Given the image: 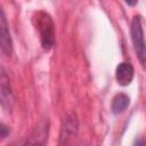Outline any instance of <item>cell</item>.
I'll return each instance as SVG.
<instances>
[{
    "mask_svg": "<svg viewBox=\"0 0 146 146\" xmlns=\"http://www.w3.org/2000/svg\"><path fill=\"white\" fill-rule=\"evenodd\" d=\"M130 35H131V41L133 44L136 56L140 65L144 68H146V41H145L143 25H141V17L139 15L133 16L131 21Z\"/></svg>",
    "mask_w": 146,
    "mask_h": 146,
    "instance_id": "obj_2",
    "label": "cell"
},
{
    "mask_svg": "<svg viewBox=\"0 0 146 146\" xmlns=\"http://www.w3.org/2000/svg\"><path fill=\"white\" fill-rule=\"evenodd\" d=\"M33 24L40 34L41 46L44 50H49L55 46V24L51 16L44 11L39 10L33 16Z\"/></svg>",
    "mask_w": 146,
    "mask_h": 146,
    "instance_id": "obj_1",
    "label": "cell"
},
{
    "mask_svg": "<svg viewBox=\"0 0 146 146\" xmlns=\"http://www.w3.org/2000/svg\"><path fill=\"white\" fill-rule=\"evenodd\" d=\"M135 145H146V140L145 139H136L133 141Z\"/></svg>",
    "mask_w": 146,
    "mask_h": 146,
    "instance_id": "obj_10",
    "label": "cell"
},
{
    "mask_svg": "<svg viewBox=\"0 0 146 146\" xmlns=\"http://www.w3.org/2000/svg\"><path fill=\"white\" fill-rule=\"evenodd\" d=\"M8 133H9L8 127H6L3 123H1V127H0V137H1V139H5Z\"/></svg>",
    "mask_w": 146,
    "mask_h": 146,
    "instance_id": "obj_9",
    "label": "cell"
},
{
    "mask_svg": "<svg viewBox=\"0 0 146 146\" xmlns=\"http://www.w3.org/2000/svg\"><path fill=\"white\" fill-rule=\"evenodd\" d=\"M48 121H41L34 129V131L31 133L30 139L26 140V144H36V145H42L47 141V136H48Z\"/></svg>",
    "mask_w": 146,
    "mask_h": 146,
    "instance_id": "obj_7",
    "label": "cell"
},
{
    "mask_svg": "<svg viewBox=\"0 0 146 146\" xmlns=\"http://www.w3.org/2000/svg\"><path fill=\"white\" fill-rule=\"evenodd\" d=\"M0 42H1L2 52L7 56H10L13 52V42L3 10H1V19H0Z\"/></svg>",
    "mask_w": 146,
    "mask_h": 146,
    "instance_id": "obj_6",
    "label": "cell"
},
{
    "mask_svg": "<svg viewBox=\"0 0 146 146\" xmlns=\"http://www.w3.org/2000/svg\"><path fill=\"white\" fill-rule=\"evenodd\" d=\"M133 75H135V68L130 63L122 62L116 66L115 79L120 86L122 87L129 86L133 80Z\"/></svg>",
    "mask_w": 146,
    "mask_h": 146,
    "instance_id": "obj_5",
    "label": "cell"
},
{
    "mask_svg": "<svg viewBox=\"0 0 146 146\" xmlns=\"http://www.w3.org/2000/svg\"><path fill=\"white\" fill-rule=\"evenodd\" d=\"M124 2L128 5V6H135V5H137V2H138V0H124Z\"/></svg>",
    "mask_w": 146,
    "mask_h": 146,
    "instance_id": "obj_11",
    "label": "cell"
},
{
    "mask_svg": "<svg viewBox=\"0 0 146 146\" xmlns=\"http://www.w3.org/2000/svg\"><path fill=\"white\" fill-rule=\"evenodd\" d=\"M78 131H79V121L76 114L75 113L67 114L60 128L58 145H66L71 143L76 137Z\"/></svg>",
    "mask_w": 146,
    "mask_h": 146,
    "instance_id": "obj_3",
    "label": "cell"
},
{
    "mask_svg": "<svg viewBox=\"0 0 146 146\" xmlns=\"http://www.w3.org/2000/svg\"><path fill=\"white\" fill-rule=\"evenodd\" d=\"M129 104H130V97L127 94L124 92L116 94L112 99V112L114 114H120L127 110Z\"/></svg>",
    "mask_w": 146,
    "mask_h": 146,
    "instance_id": "obj_8",
    "label": "cell"
},
{
    "mask_svg": "<svg viewBox=\"0 0 146 146\" xmlns=\"http://www.w3.org/2000/svg\"><path fill=\"white\" fill-rule=\"evenodd\" d=\"M0 97H1V106L9 112L13 107V92L9 83V78L7 76L6 72L2 70L1 72V78H0Z\"/></svg>",
    "mask_w": 146,
    "mask_h": 146,
    "instance_id": "obj_4",
    "label": "cell"
}]
</instances>
